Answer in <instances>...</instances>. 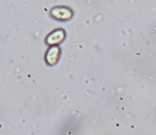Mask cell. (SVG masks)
Here are the masks:
<instances>
[{
	"mask_svg": "<svg viewBox=\"0 0 156 135\" xmlns=\"http://www.w3.org/2000/svg\"><path fill=\"white\" fill-rule=\"evenodd\" d=\"M64 37H65L64 30H56V31L52 32L47 37V43H49V44H58L63 40Z\"/></svg>",
	"mask_w": 156,
	"mask_h": 135,
	"instance_id": "obj_3",
	"label": "cell"
},
{
	"mask_svg": "<svg viewBox=\"0 0 156 135\" xmlns=\"http://www.w3.org/2000/svg\"><path fill=\"white\" fill-rule=\"evenodd\" d=\"M51 15L56 19L66 20V19H69L72 16V12L67 8H54L51 11Z\"/></svg>",
	"mask_w": 156,
	"mask_h": 135,
	"instance_id": "obj_1",
	"label": "cell"
},
{
	"mask_svg": "<svg viewBox=\"0 0 156 135\" xmlns=\"http://www.w3.org/2000/svg\"><path fill=\"white\" fill-rule=\"evenodd\" d=\"M58 56H60V49L58 47H52L48 50L46 54V61L50 66H54L58 62Z\"/></svg>",
	"mask_w": 156,
	"mask_h": 135,
	"instance_id": "obj_2",
	"label": "cell"
}]
</instances>
